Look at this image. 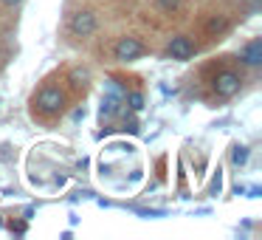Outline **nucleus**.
I'll use <instances>...</instances> for the list:
<instances>
[{
  "instance_id": "1",
  "label": "nucleus",
  "mask_w": 262,
  "mask_h": 240,
  "mask_svg": "<svg viewBox=\"0 0 262 240\" xmlns=\"http://www.w3.org/2000/svg\"><path fill=\"white\" fill-rule=\"evenodd\" d=\"M65 105H68L65 88L57 85L54 79H46L40 91H34V96H31V116L42 122H54L65 113Z\"/></svg>"
},
{
  "instance_id": "2",
  "label": "nucleus",
  "mask_w": 262,
  "mask_h": 240,
  "mask_svg": "<svg viewBox=\"0 0 262 240\" xmlns=\"http://www.w3.org/2000/svg\"><path fill=\"white\" fill-rule=\"evenodd\" d=\"M211 88H214L217 99H231V96H237L239 88H243V74L228 68V65H220V68L214 71V76H211Z\"/></svg>"
},
{
  "instance_id": "3",
  "label": "nucleus",
  "mask_w": 262,
  "mask_h": 240,
  "mask_svg": "<svg viewBox=\"0 0 262 240\" xmlns=\"http://www.w3.org/2000/svg\"><path fill=\"white\" fill-rule=\"evenodd\" d=\"M68 29H71V34H74V37H82V40H85V37H93V34H96L99 20H96V14H93L91 9H79V12L71 14Z\"/></svg>"
},
{
  "instance_id": "4",
  "label": "nucleus",
  "mask_w": 262,
  "mask_h": 240,
  "mask_svg": "<svg viewBox=\"0 0 262 240\" xmlns=\"http://www.w3.org/2000/svg\"><path fill=\"white\" fill-rule=\"evenodd\" d=\"M144 54H147V46L138 37H119L113 46V57L119 63H133V59H141Z\"/></svg>"
},
{
  "instance_id": "5",
  "label": "nucleus",
  "mask_w": 262,
  "mask_h": 240,
  "mask_svg": "<svg viewBox=\"0 0 262 240\" xmlns=\"http://www.w3.org/2000/svg\"><path fill=\"white\" fill-rule=\"evenodd\" d=\"M166 54H169L172 59H178V63H186V59L194 57V43L189 40L186 34H175L169 40V46H166Z\"/></svg>"
},
{
  "instance_id": "6",
  "label": "nucleus",
  "mask_w": 262,
  "mask_h": 240,
  "mask_svg": "<svg viewBox=\"0 0 262 240\" xmlns=\"http://www.w3.org/2000/svg\"><path fill=\"white\" fill-rule=\"evenodd\" d=\"M239 59L245 65H259L262 63V40H251L239 48Z\"/></svg>"
},
{
  "instance_id": "7",
  "label": "nucleus",
  "mask_w": 262,
  "mask_h": 240,
  "mask_svg": "<svg viewBox=\"0 0 262 240\" xmlns=\"http://www.w3.org/2000/svg\"><path fill=\"white\" fill-rule=\"evenodd\" d=\"M228 26H231V23H228L226 14H211L209 23H206V34H209V37H223L228 31Z\"/></svg>"
},
{
  "instance_id": "8",
  "label": "nucleus",
  "mask_w": 262,
  "mask_h": 240,
  "mask_svg": "<svg viewBox=\"0 0 262 240\" xmlns=\"http://www.w3.org/2000/svg\"><path fill=\"white\" fill-rule=\"evenodd\" d=\"M121 110V102L116 96H104V102H102V119H110V116H116Z\"/></svg>"
},
{
  "instance_id": "9",
  "label": "nucleus",
  "mask_w": 262,
  "mask_h": 240,
  "mask_svg": "<svg viewBox=\"0 0 262 240\" xmlns=\"http://www.w3.org/2000/svg\"><path fill=\"white\" fill-rule=\"evenodd\" d=\"M231 161L237 167H243L245 161H248V147H245V144H234L231 147Z\"/></svg>"
},
{
  "instance_id": "10",
  "label": "nucleus",
  "mask_w": 262,
  "mask_h": 240,
  "mask_svg": "<svg viewBox=\"0 0 262 240\" xmlns=\"http://www.w3.org/2000/svg\"><path fill=\"white\" fill-rule=\"evenodd\" d=\"M155 3H158V9H161V12L175 14L178 9H181V3H183V0H155Z\"/></svg>"
},
{
  "instance_id": "11",
  "label": "nucleus",
  "mask_w": 262,
  "mask_h": 240,
  "mask_svg": "<svg viewBox=\"0 0 262 240\" xmlns=\"http://www.w3.org/2000/svg\"><path fill=\"white\" fill-rule=\"evenodd\" d=\"M127 102H130V108H133V110H141V108H144V96H141L138 91H136V93H130V96H127Z\"/></svg>"
},
{
  "instance_id": "12",
  "label": "nucleus",
  "mask_w": 262,
  "mask_h": 240,
  "mask_svg": "<svg viewBox=\"0 0 262 240\" xmlns=\"http://www.w3.org/2000/svg\"><path fill=\"white\" fill-rule=\"evenodd\" d=\"M220 184H223V175H220V170H217L214 181H211V192H220Z\"/></svg>"
},
{
  "instance_id": "13",
  "label": "nucleus",
  "mask_w": 262,
  "mask_h": 240,
  "mask_svg": "<svg viewBox=\"0 0 262 240\" xmlns=\"http://www.w3.org/2000/svg\"><path fill=\"white\" fill-rule=\"evenodd\" d=\"M0 3H3V6H6V9H14V6H17V3H20V0H0Z\"/></svg>"
}]
</instances>
